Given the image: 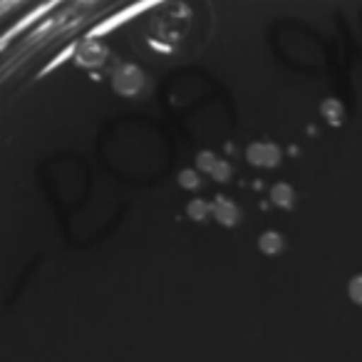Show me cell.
Masks as SVG:
<instances>
[{
	"mask_svg": "<svg viewBox=\"0 0 362 362\" xmlns=\"http://www.w3.org/2000/svg\"><path fill=\"white\" fill-rule=\"evenodd\" d=\"M199 166H202L204 171H209V174H214V179H221L226 181L228 179V164L221 159H216L214 154H199Z\"/></svg>",
	"mask_w": 362,
	"mask_h": 362,
	"instance_id": "3957f363",
	"label": "cell"
},
{
	"mask_svg": "<svg viewBox=\"0 0 362 362\" xmlns=\"http://www.w3.org/2000/svg\"><path fill=\"white\" fill-rule=\"evenodd\" d=\"M281 238H278V233H263V238H261V248L266 253H278L281 251Z\"/></svg>",
	"mask_w": 362,
	"mask_h": 362,
	"instance_id": "8992f818",
	"label": "cell"
},
{
	"mask_svg": "<svg viewBox=\"0 0 362 362\" xmlns=\"http://www.w3.org/2000/svg\"><path fill=\"white\" fill-rule=\"evenodd\" d=\"M105 55L107 50L100 45V42H85V45L80 47V52H77V62L80 65H87V67H95V65H102L105 62Z\"/></svg>",
	"mask_w": 362,
	"mask_h": 362,
	"instance_id": "7a4b0ae2",
	"label": "cell"
},
{
	"mask_svg": "<svg viewBox=\"0 0 362 362\" xmlns=\"http://www.w3.org/2000/svg\"><path fill=\"white\" fill-rule=\"evenodd\" d=\"M204 211H206V204H202V202L189 204V214H192L194 218H204Z\"/></svg>",
	"mask_w": 362,
	"mask_h": 362,
	"instance_id": "30bf717a",
	"label": "cell"
},
{
	"mask_svg": "<svg viewBox=\"0 0 362 362\" xmlns=\"http://www.w3.org/2000/svg\"><path fill=\"white\" fill-rule=\"evenodd\" d=\"M248 159L253 161V164H276L278 161V149L271 144H253L251 149H248Z\"/></svg>",
	"mask_w": 362,
	"mask_h": 362,
	"instance_id": "277c9868",
	"label": "cell"
},
{
	"mask_svg": "<svg viewBox=\"0 0 362 362\" xmlns=\"http://www.w3.org/2000/svg\"><path fill=\"white\" fill-rule=\"evenodd\" d=\"M141 82H144L141 72L132 65H124L119 72H115V90L122 92V95H136Z\"/></svg>",
	"mask_w": 362,
	"mask_h": 362,
	"instance_id": "6da1fadb",
	"label": "cell"
},
{
	"mask_svg": "<svg viewBox=\"0 0 362 362\" xmlns=\"http://www.w3.org/2000/svg\"><path fill=\"white\" fill-rule=\"evenodd\" d=\"M273 202L291 204V189H288V187H276V189H273Z\"/></svg>",
	"mask_w": 362,
	"mask_h": 362,
	"instance_id": "ba28073f",
	"label": "cell"
},
{
	"mask_svg": "<svg viewBox=\"0 0 362 362\" xmlns=\"http://www.w3.org/2000/svg\"><path fill=\"white\" fill-rule=\"evenodd\" d=\"M347 291H350V298H352V300L360 303V305H362V276L352 278V281H350V288H347Z\"/></svg>",
	"mask_w": 362,
	"mask_h": 362,
	"instance_id": "52a82bcc",
	"label": "cell"
},
{
	"mask_svg": "<svg viewBox=\"0 0 362 362\" xmlns=\"http://www.w3.org/2000/svg\"><path fill=\"white\" fill-rule=\"evenodd\" d=\"M179 181L184 184V187H199V179L194 176V171H181V176H179Z\"/></svg>",
	"mask_w": 362,
	"mask_h": 362,
	"instance_id": "9c48e42d",
	"label": "cell"
},
{
	"mask_svg": "<svg viewBox=\"0 0 362 362\" xmlns=\"http://www.w3.org/2000/svg\"><path fill=\"white\" fill-rule=\"evenodd\" d=\"M211 211H214V216H216L218 221H223V223H236V218H238V209L233 206V204H228L226 199H218V202H214Z\"/></svg>",
	"mask_w": 362,
	"mask_h": 362,
	"instance_id": "5b68a950",
	"label": "cell"
}]
</instances>
